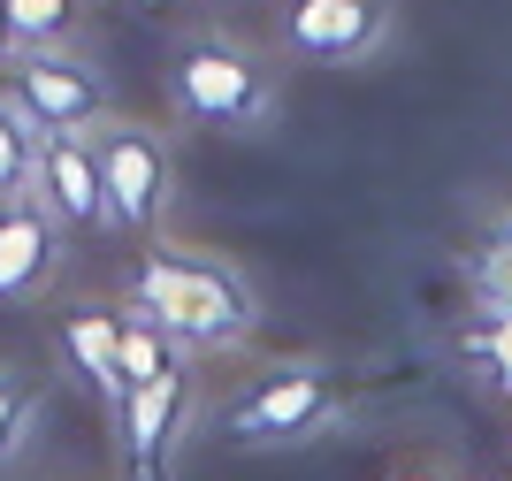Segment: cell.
Returning <instances> with one entry per match:
<instances>
[{
	"label": "cell",
	"instance_id": "obj_10",
	"mask_svg": "<svg viewBox=\"0 0 512 481\" xmlns=\"http://www.w3.org/2000/svg\"><path fill=\"white\" fill-rule=\"evenodd\" d=\"M62 359H69V375L85 382L107 413H123V398H130L123 390V306L85 298V306L62 321Z\"/></svg>",
	"mask_w": 512,
	"mask_h": 481
},
{
	"label": "cell",
	"instance_id": "obj_9",
	"mask_svg": "<svg viewBox=\"0 0 512 481\" xmlns=\"http://www.w3.org/2000/svg\"><path fill=\"white\" fill-rule=\"evenodd\" d=\"M31 199H39L62 230H107V191L92 138H39V168H31Z\"/></svg>",
	"mask_w": 512,
	"mask_h": 481
},
{
	"label": "cell",
	"instance_id": "obj_12",
	"mask_svg": "<svg viewBox=\"0 0 512 481\" xmlns=\"http://www.w3.org/2000/svg\"><path fill=\"white\" fill-rule=\"evenodd\" d=\"M169 367H184V359H176V344L161 336V321H153L146 306H123V390L161 382Z\"/></svg>",
	"mask_w": 512,
	"mask_h": 481
},
{
	"label": "cell",
	"instance_id": "obj_7",
	"mask_svg": "<svg viewBox=\"0 0 512 481\" xmlns=\"http://www.w3.org/2000/svg\"><path fill=\"white\" fill-rule=\"evenodd\" d=\"M184 420H192V375L169 367L161 382H138L115 413V436H123V466L130 481H169L176 443H184Z\"/></svg>",
	"mask_w": 512,
	"mask_h": 481
},
{
	"label": "cell",
	"instance_id": "obj_14",
	"mask_svg": "<svg viewBox=\"0 0 512 481\" xmlns=\"http://www.w3.org/2000/svg\"><path fill=\"white\" fill-rule=\"evenodd\" d=\"M31 428H39V382H23L16 367H0V466L23 459Z\"/></svg>",
	"mask_w": 512,
	"mask_h": 481
},
{
	"label": "cell",
	"instance_id": "obj_1",
	"mask_svg": "<svg viewBox=\"0 0 512 481\" xmlns=\"http://www.w3.org/2000/svg\"><path fill=\"white\" fill-rule=\"evenodd\" d=\"M130 306H146L161 321L169 344L184 352H237L245 336L260 329V306H253V283L214 260V252H184V245H153L130 275Z\"/></svg>",
	"mask_w": 512,
	"mask_h": 481
},
{
	"label": "cell",
	"instance_id": "obj_16",
	"mask_svg": "<svg viewBox=\"0 0 512 481\" xmlns=\"http://www.w3.org/2000/svg\"><path fill=\"white\" fill-rule=\"evenodd\" d=\"M474 359L490 367V382L512 398V314H490V329L474 336Z\"/></svg>",
	"mask_w": 512,
	"mask_h": 481
},
{
	"label": "cell",
	"instance_id": "obj_3",
	"mask_svg": "<svg viewBox=\"0 0 512 481\" xmlns=\"http://www.w3.org/2000/svg\"><path fill=\"white\" fill-rule=\"evenodd\" d=\"M92 161L107 191V230H161L176 207V153L146 123H100L92 130Z\"/></svg>",
	"mask_w": 512,
	"mask_h": 481
},
{
	"label": "cell",
	"instance_id": "obj_17",
	"mask_svg": "<svg viewBox=\"0 0 512 481\" xmlns=\"http://www.w3.org/2000/svg\"><path fill=\"white\" fill-rule=\"evenodd\" d=\"M0 62H16V46H8V0H0Z\"/></svg>",
	"mask_w": 512,
	"mask_h": 481
},
{
	"label": "cell",
	"instance_id": "obj_19",
	"mask_svg": "<svg viewBox=\"0 0 512 481\" xmlns=\"http://www.w3.org/2000/svg\"><path fill=\"white\" fill-rule=\"evenodd\" d=\"M398 481H436V474H428V466H421V474H398Z\"/></svg>",
	"mask_w": 512,
	"mask_h": 481
},
{
	"label": "cell",
	"instance_id": "obj_6",
	"mask_svg": "<svg viewBox=\"0 0 512 481\" xmlns=\"http://www.w3.org/2000/svg\"><path fill=\"white\" fill-rule=\"evenodd\" d=\"M329 413H337V382L321 375V367H276V375H260L230 405V436L237 443H299Z\"/></svg>",
	"mask_w": 512,
	"mask_h": 481
},
{
	"label": "cell",
	"instance_id": "obj_4",
	"mask_svg": "<svg viewBox=\"0 0 512 481\" xmlns=\"http://www.w3.org/2000/svg\"><path fill=\"white\" fill-rule=\"evenodd\" d=\"M0 100L16 107L39 138H92L100 123H115V92L92 62L77 54H16Z\"/></svg>",
	"mask_w": 512,
	"mask_h": 481
},
{
	"label": "cell",
	"instance_id": "obj_8",
	"mask_svg": "<svg viewBox=\"0 0 512 481\" xmlns=\"http://www.w3.org/2000/svg\"><path fill=\"white\" fill-rule=\"evenodd\" d=\"M62 268V222L23 191L0 207V306H23V298H46Z\"/></svg>",
	"mask_w": 512,
	"mask_h": 481
},
{
	"label": "cell",
	"instance_id": "obj_15",
	"mask_svg": "<svg viewBox=\"0 0 512 481\" xmlns=\"http://www.w3.org/2000/svg\"><path fill=\"white\" fill-rule=\"evenodd\" d=\"M474 291L490 298L497 314H512V222H497V230L482 237V252H474Z\"/></svg>",
	"mask_w": 512,
	"mask_h": 481
},
{
	"label": "cell",
	"instance_id": "obj_18",
	"mask_svg": "<svg viewBox=\"0 0 512 481\" xmlns=\"http://www.w3.org/2000/svg\"><path fill=\"white\" fill-rule=\"evenodd\" d=\"M107 8H153V0H107Z\"/></svg>",
	"mask_w": 512,
	"mask_h": 481
},
{
	"label": "cell",
	"instance_id": "obj_11",
	"mask_svg": "<svg viewBox=\"0 0 512 481\" xmlns=\"http://www.w3.org/2000/svg\"><path fill=\"white\" fill-rule=\"evenodd\" d=\"M85 0H8V46L16 54H69V31Z\"/></svg>",
	"mask_w": 512,
	"mask_h": 481
},
{
	"label": "cell",
	"instance_id": "obj_2",
	"mask_svg": "<svg viewBox=\"0 0 512 481\" xmlns=\"http://www.w3.org/2000/svg\"><path fill=\"white\" fill-rule=\"evenodd\" d=\"M169 92H176V115L199 123V130H253V123L276 115L268 69H260L237 39H214V31H199V39L176 46Z\"/></svg>",
	"mask_w": 512,
	"mask_h": 481
},
{
	"label": "cell",
	"instance_id": "obj_13",
	"mask_svg": "<svg viewBox=\"0 0 512 481\" xmlns=\"http://www.w3.org/2000/svg\"><path fill=\"white\" fill-rule=\"evenodd\" d=\"M31 168H39V130H31L16 107L0 100V207L31 191Z\"/></svg>",
	"mask_w": 512,
	"mask_h": 481
},
{
	"label": "cell",
	"instance_id": "obj_5",
	"mask_svg": "<svg viewBox=\"0 0 512 481\" xmlns=\"http://www.w3.org/2000/svg\"><path fill=\"white\" fill-rule=\"evenodd\" d=\"M390 39V0H291L283 8V46L314 69H352L383 54Z\"/></svg>",
	"mask_w": 512,
	"mask_h": 481
}]
</instances>
